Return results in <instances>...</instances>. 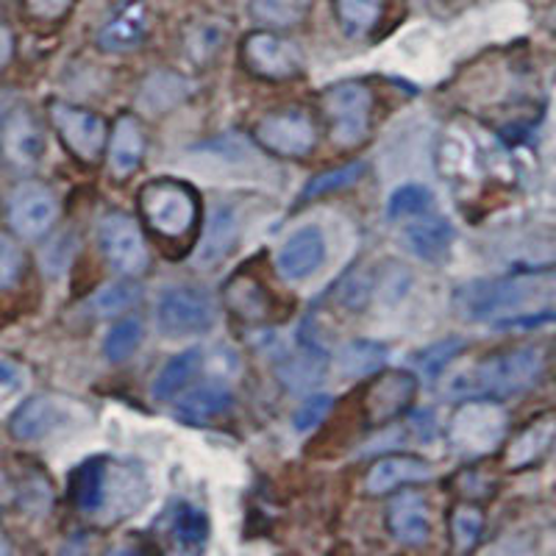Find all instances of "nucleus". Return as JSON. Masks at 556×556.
I'll use <instances>...</instances> for the list:
<instances>
[{
	"instance_id": "obj_12",
	"label": "nucleus",
	"mask_w": 556,
	"mask_h": 556,
	"mask_svg": "<svg viewBox=\"0 0 556 556\" xmlns=\"http://www.w3.org/2000/svg\"><path fill=\"white\" fill-rule=\"evenodd\" d=\"M59 217V201L45 184L23 181L9 198V223L20 237L39 240Z\"/></svg>"
},
{
	"instance_id": "obj_6",
	"label": "nucleus",
	"mask_w": 556,
	"mask_h": 556,
	"mask_svg": "<svg viewBox=\"0 0 556 556\" xmlns=\"http://www.w3.org/2000/svg\"><path fill=\"white\" fill-rule=\"evenodd\" d=\"M251 137L262 151L281 159H306L317 148L315 117L301 106L262 114L253 123Z\"/></svg>"
},
{
	"instance_id": "obj_7",
	"label": "nucleus",
	"mask_w": 556,
	"mask_h": 556,
	"mask_svg": "<svg viewBox=\"0 0 556 556\" xmlns=\"http://www.w3.org/2000/svg\"><path fill=\"white\" fill-rule=\"evenodd\" d=\"M242 67L265 81H290L301 76L304 56L290 39L278 37L273 31H253L240 45Z\"/></svg>"
},
{
	"instance_id": "obj_17",
	"label": "nucleus",
	"mask_w": 556,
	"mask_h": 556,
	"mask_svg": "<svg viewBox=\"0 0 556 556\" xmlns=\"http://www.w3.org/2000/svg\"><path fill=\"white\" fill-rule=\"evenodd\" d=\"M64 424H67V409H64L62 401L51 399V395H34L14 412L9 429H12L14 440L37 443V440H45L56 429H62Z\"/></svg>"
},
{
	"instance_id": "obj_32",
	"label": "nucleus",
	"mask_w": 556,
	"mask_h": 556,
	"mask_svg": "<svg viewBox=\"0 0 556 556\" xmlns=\"http://www.w3.org/2000/svg\"><path fill=\"white\" fill-rule=\"evenodd\" d=\"M315 0H251V14L270 28H295L312 12Z\"/></svg>"
},
{
	"instance_id": "obj_2",
	"label": "nucleus",
	"mask_w": 556,
	"mask_h": 556,
	"mask_svg": "<svg viewBox=\"0 0 556 556\" xmlns=\"http://www.w3.org/2000/svg\"><path fill=\"white\" fill-rule=\"evenodd\" d=\"M139 217L146 228L162 242L167 256H184L195 245L201 226V201L187 181L153 178L137 192Z\"/></svg>"
},
{
	"instance_id": "obj_34",
	"label": "nucleus",
	"mask_w": 556,
	"mask_h": 556,
	"mask_svg": "<svg viewBox=\"0 0 556 556\" xmlns=\"http://www.w3.org/2000/svg\"><path fill=\"white\" fill-rule=\"evenodd\" d=\"M481 534H484V513L481 506L473 501H465V504H456L454 513H451V540H454V548L459 554H468L479 545Z\"/></svg>"
},
{
	"instance_id": "obj_41",
	"label": "nucleus",
	"mask_w": 556,
	"mask_h": 556,
	"mask_svg": "<svg viewBox=\"0 0 556 556\" xmlns=\"http://www.w3.org/2000/svg\"><path fill=\"white\" fill-rule=\"evenodd\" d=\"M456 351H462V340L440 342V345H431L429 351H424V354H417L415 362H417V367L424 370V374L437 376L445 365H448L451 356H454Z\"/></svg>"
},
{
	"instance_id": "obj_38",
	"label": "nucleus",
	"mask_w": 556,
	"mask_h": 556,
	"mask_svg": "<svg viewBox=\"0 0 556 556\" xmlns=\"http://www.w3.org/2000/svg\"><path fill=\"white\" fill-rule=\"evenodd\" d=\"M26 273V253L12 237L0 231V290H9Z\"/></svg>"
},
{
	"instance_id": "obj_35",
	"label": "nucleus",
	"mask_w": 556,
	"mask_h": 556,
	"mask_svg": "<svg viewBox=\"0 0 556 556\" xmlns=\"http://www.w3.org/2000/svg\"><path fill=\"white\" fill-rule=\"evenodd\" d=\"M142 298V290H139L134 281H112V285H103L101 290L92 295V309L103 317L121 315V312H128L134 304Z\"/></svg>"
},
{
	"instance_id": "obj_23",
	"label": "nucleus",
	"mask_w": 556,
	"mask_h": 556,
	"mask_svg": "<svg viewBox=\"0 0 556 556\" xmlns=\"http://www.w3.org/2000/svg\"><path fill=\"white\" fill-rule=\"evenodd\" d=\"M167 534H170L176 551L184 554H201L208 543V518L190 501H176L167 509Z\"/></svg>"
},
{
	"instance_id": "obj_43",
	"label": "nucleus",
	"mask_w": 556,
	"mask_h": 556,
	"mask_svg": "<svg viewBox=\"0 0 556 556\" xmlns=\"http://www.w3.org/2000/svg\"><path fill=\"white\" fill-rule=\"evenodd\" d=\"M20 381H23V370L14 362L0 359V392L14 390V387H20Z\"/></svg>"
},
{
	"instance_id": "obj_24",
	"label": "nucleus",
	"mask_w": 556,
	"mask_h": 556,
	"mask_svg": "<svg viewBox=\"0 0 556 556\" xmlns=\"http://www.w3.org/2000/svg\"><path fill=\"white\" fill-rule=\"evenodd\" d=\"M404 226L406 245H409L415 256L434 262L448 253L451 240H454V228H451V223L443 215L429 212V215L415 217V220L404 223Z\"/></svg>"
},
{
	"instance_id": "obj_16",
	"label": "nucleus",
	"mask_w": 556,
	"mask_h": 556,
	"mask_svg": "<svg viewBox=\"0 0 556 556\" xmlns=\"http://www.w3.org/2000/svg\"><path fill=\"white\" fill-rule=\"evenodd\" d=\"M109 476H112V459L96 456V459L81 462L73 476H70V501L76 509L89 518H103L109 493Z\"/></svg>"
},
{
	"instance_id": "obj_39",
	"label": "nucleus",
	"mask_w": 556,
	"mask_h": 556,
	"mask_svg": "<svg viewBox=\"0 0 556 556\" xmlns=\"http://www.w3.org/2000/svg\"><path fill=\"white\" fill-rule=\"evenodd\" d=\"M374 290H376L374 278L367 276V273L351 270L345 278H342L340 287H337V298L342 301V306L356 312V309H365L370 295H374Z\"/></svg>"
},
{
	"instance_id": "obj_19",
	"label": "nucleus",
	"mask_w": 556,
	"mask_h": 556,
	"mask_svg": "<svg viewBox=\"0 0 556 556\" xmlns=\"http://www.w3.org/2000/svg\"><path fill=\"white\" fill-rule=\"evenodd\" d=\"M387 529L401 545H424L431 538L429 506L424 495L401 493L387 506Z\"/></svg>"
},
{
	"instance_id": "obj_22",
	"label": "nucleus",
	"mask_w": 556,
	"mask_h": 556,
	"mask_svg": "<svg viewBox=\"0 0 556 556\" xmlns=\"http://www.w3.org/2000/svg\"><path fill=\"white\" fill-rule=\"evenodd\" d=\"M148 12L142 3L121 9L98 34V48L106 53H128L146 42Z\"/></svg>"
},
{
	"instance_id": "obj_8",
	"label": "nucleus",
	"mask_w": 556,
	"mask_h": 556,
	"mask_svg": "<svg viewBox=\"0 0 556 556\" xmlns=\"http://www.w3.org/2000/svg\"><path fill=\"white\" fill-rule=\"evenodd\" d=\"M98 242H101V251L109 265L123 276H142L151 265V253H148L142 228L126 212H109L103 217L101 226H98Z\"/></svg>"
},
{
	"instance_id": "obj_9",
	"label": "nucleus",
	"mask_w": 556,
	"mask_h": 556,
	"mask_svg": "<svg viewBox=\"0 0 556 556\" xmlns=\"http://www.w3.org/2000/svg\"><path fill=\"white\" fill-rule=\"evenodd\" d=\"M217 309L215 301L192 287H176L159 298L156 323L162 334L167 337H192L203 334L215 326Z\"/></svg>"
},
{
	"instance_id": "obj_33",
	"label": "nucleus",
	"mask_w": 556,
	"mask_h": 556,
	"mask_svg": "<svg viewBox=\"0 0 556 556\" xmlns=\"http://www.w3.org/2000/svg\"><path fill=\"white\" fill-rule=\"evenodd\" d=\"M387 362V348L381 342L374 340H354L342 345L340 351V370L345 376H370L376 370H381Z\"/></svg>"
},
{
	"instance_id": "obj_3",
	"label": "nucleus",
	"mask_w": 556,
	"mask_h": 556,
	"mask_svg": "<svg viewBox=\"0 0 556 556\" xmlns=\"http://www.w3.org/2000/svg\"><path fill=\"white\" fill-rule=\"evenodd\" d=\"M545 374V351L540 345H520L486 356L448 379V392L456 399H493L531 390Z\"/></svg>"
},
{
	"instance_id": "obj_10",
	"label": "nucleus",
	"mask_w": 556,
	"mask_h": 556,
	"mask_svg": "<svg viewBox=\"0 0 556 556\" xmlns=\"http://www.w3.org/2000/svg\"><path fill=\"white\" fill-rule=\"evenodd\" d=\"M51 123L64 148L78 162H84V165H98L101 162L109 139V128L103 117H98L96 112H87V109L56 101L51 103Z\"/></svg>"
},
{
	"instance_id": "obj_21",
	"label": "nucleus",
	"mask_w": 556,
	"mask_h": 556,
	"mask_svg": "<svg viewBox=\"0 0 556 556\" xmlns=\"http://www.w3.org/2000/svg\"><path fill=\"white\" fill-rule=\"evenodd\" d=\"M142 156H146V131L134 114H123L109 137V167L117 178H128L142 165Z\"/></svg>"
},
{
	"instance_id": "obj_42",
	"label": "nucleus",
	"mask_w": 556,
	"mask_h": 556,
	"mask_svg": "<svg viewBox=\"0 0 556 556\" xmlns=\"http://www.w3.org/2000/svg\"><path fill=\"white\" fill-rule=\"evenodd\" d=\"M73 3H76V0H26V9L31 17L45 20V23H48V20L64 17Z\"/></svg>"
},
{
	"instance_id": "obj_37",
	"label": "nucleus",
	"mask_w": 556,
	"mask_h": 556,
	"mask_svg": "<svg viewBox=\"0 0 556 556\" xmlns=\"http://www.w3.org/2000/svg\"><path fill=\"white\" fill-rule=\"evenodd\" d=\"M362 176H365V162H351V165H345V167H337V170L323 173V176H317L315 181L306 187L301 201H312V198H320V195H326V192L348 190V187H354Z\"/></svg>"
},
{
	"instance_id": "obj_4",
	"label": "nucleus",
	"mask_w": 556,
	"mask_h": 556,
	"mask_svg": "<svg viewBox=\"0 0 556 556\" xmlns=\"http://www.w3.org/2000/svg\"><path fill=\"white\" fill-rule=\"evenodd\" d=\"M374 109V89L362 81L331 84L329 89L320 92V112L326 117V126H329L331 142L337 148H345V151L362 146L370 137Z\"/></svg>"
},
{
	"instance_id": "obj_26",
	"label": "nucleus",
	"mask_w": 556,
	"mask_h": 556,
	"mask_svg": "<svg viewBox=\"0 0 556 556\" xmlns=\"http://www.w3.org/2000/svg\"><path fill=\"white\" fill-rule=\"evenodd\" d=\"M228 406H231V390L220 384V381H208V384L195 387V390L187 392L178 401V417H181L184 424L203 426L220 417Z\"/></svg>"
},
{
	"instance_id": "obj_44",
	"label": "nucleus",
	"mask_w": 556,
	"mask_h": 556,
	"mask_svg": "<svg viewBox=\"0 0 556 556\" xmlns=\"http://www.w3.org/2000/svg\"><path fill=\"white\" fill-rule=\"evenodd\" d=\"M12 53H14V37L7 26H0V70L7 67L12 62Z\"/></svg>"
},
{
	"instance_id": "obj_40",
	"label": "nucleus",
	"mask_w": 556,
	"mask_h": 556,
	"mask_svg": "<svg viewBox=\"0 0 556 556\" xmlns=\"http://www.w3.org/2000/svg\"><path fill=\"white\" fill-rule=\"evenodd\" d=\"M331 406H334V399H331V395H326V392H320V395H309L304 404L298 406L295 415H292V426H295L298 431L315 429V426H320L323 420H326V415L331 412Z\"/></svg>"
},
{
	"instance_id": "obj_20",
	"label": "nucleus",
	"mask_w": 556,
	"mask_h": 556,
	"mask_svg": "<svg viewBox=\"0 0 556 556\" xmlns=\"http://www.w3.org/2000/svg\"><path fill=\"white\" fill-rule=\"evenodd\" d=\"M556 443V415L534 417L518 437H515L504 454V465L509 470H526L538 465L551 445Z\"/></svg>"
},
{
	"instance_id": "obj_29",
	"label": "nucleus",
	"mask_w": 556,
	"mask_h": 556,
	"mask_svg": "<svg viewBox=\"0 0 556 556\" xmlns=\"http://www.w3.org/2000/svg\"><path fill=\"white\" fill-rule=\"evenodd\" d=\"M237 237H240V223H237L235 212L228 206L217 208L215 217H212V223H208L206 228V240H203V248H201V265H217V262H223L231 253V248H235Z\"/></svg>"
},
{
	"instance_id": "obj_28",
	"label": "nucleus",
	"mask_w": 556,
	"mask_h": 556,
	"mask_svg": "<svg viewBox=\"0 0 556 556\" xmlns=\"http://www.w3.org/2000/svg\"><path fill=\"white\" fill-rule=\"evenodd\" d=\"M187 87L190 84L184 81L181 76H176V73H153L142 84V92H139L137 101L148 114H165L187 98Z\"/></svg>"
},
{
	"instance_id": "obj_5",
	"label": "nucleus",
	"mask_w": 556,
	"mask_h": 556,
	"mask_svg": "<svg viewBox=\"0 0 556 556\" xmlns=\"http://www.w3.org/2000/svg\"><path fill=\"white\" fill-rule=\"evenodd\" d=\"M504 406L493 399H468L451 415L448 440L456 454L462 456H484L493 454L506 437Z\"/></svg>"
},
{
	"instance_id": "obj_15",
	"label": "nucleus",
	"mask_w": 556,
	"mask_h": 556,
	"mask_svg": "<svg viewBox=\"0 0 556 556\" xmlns=\"http://www.w3.org/2000/svg\"><path fill=\"white\" fill-rule=\"evenodd\" d=\"M3 153L17 170H34L42 162L45 134L39 128L37 117L26 109H17L7 117L3 126Z\"/></svg>"
},
{
	"instance_id": "obj_11",
	"label": "nucleus",
	"mask_w": 556,
	"mask_h": 556,
	"mask_svg": "<svg viewBox=\"0 0 556 556\" xmlns=\"http://www.w3.org/2000/svg\"><path fill=\"white\" fill-rule=\"evenodd\" d=\"M417 395V379L406 370H384L362 390V420L370 429L392 424L404 415Z\"/></svg>"
},
{
	"instance_id": "obj_31",
	"label": "nucleus",
	"mask_w": 556,
	"mask_h": 556,
	"mask_svg": "<svg viewBox=\"0 0 556 556\" xmlns=\"http://www.w3.org/2000/svg\"><path fill=\"white\" fill-rule=\"evenodd\" d=\"M429 212H434V195L424 184H404L387 201V220L390 223H409Z\"/></svg>"
},
{
	"instance_id": "obj_36",
	"label": "nucleus",
	"mask_w": 556,
	"mask_h": 556,
	"mask_svg": "<svg viewBox=\"0 0 556 556\" xmlns=\"http://www.w3.org/2000/svg\"><path fill=\"white\" fill-rule=\"evenodd\" d=\"M142 345V323L137 317H123L112 331H109L103 351H106L109 362H126L134 356V351Z\"/></svg>"
},
{
	"instance_id": "obj_18",
	"label": "nucleus",
	"mask_w": 556,
	"mask_h": 556,
	"mask_svg": "<svg viewBox=\"0 0 556 556\" xmlns=\"http://www.w3.org/2000/svg\"><path fill=\"white\" fill-rule=\"evenodd\" d=\"M434 476L431 465L426 459L406 454H392L381 456L374 462V468L367 470L365 476V493L367 495H387L392 490L406 484H417V481H429Z\"/></svg>"
},
{
	"instance_id": "obj_45",
	"label": "nucleus",
	"mask_w": 556,
	"mask_h": 556,
	"mask_svg": "<svg viewBox=\"0 0 556 556\" xmlns=\"http://www.w3.org/2000/svg\"><path fill=\"white\" fill-rule=\"evenodd\" d=\"M7 98H0V139H3V126H7Z\"/></svg>"
},
{
	"instance_id": "obj_30",
	"label": "nucleus",
	"mask_w": 556,
	"mask_h": 556,
	"mask_svg": "<svg viewBox=\"0 0 556 556\" xmlns=\"http://www.w3.org/2000/svg\"><path fill=\"white\" fill-rule=\"evenodd\" d=\"M334 14L342 31L351 37H367L381 23L384 0H334Z\"/></svg>"
},
{
	"instance_id": "obj_25",
	"label": "nucleus",
	"mask_w": 556,
	"mask_h": 556,
	"mask_svg": "<svg viewBox=\"0 0 556 556\" xmlns=\"http://www.w3.org/2000/svg\"><path fill=\"white\" fill-rule=\"evenodd\" d=\"M326 365H329V356L317 342L301 340L298 351L292 356H287L281 365H278V376L292 390H306V387L317 384L326 374Z\"/></svg>"
},
{
	"instance_id": "obj_13",
	"label": "nucleus",
	"mask_w": 556,
	"mask_h": 556,
	"mask_svg": "<svg viewBox=\"0 0 556 556\" xmlns=\"http://www.w3.org/2000/svg\"><path fill=\"white\" fill-rule=\"evenodd\" d=\"M326 262V237L317 226L298 228L295 235L281 245L276 256V270L285 281H306Z\"/></svg>"
},
{
	"instance_id": "obj_27",
	"label": "nucleus",
	"mask_w": 556,
	"mask_h": 556,
	"mask_svg": "<svg viewBox=\"0 0 556 556\" xmlns=\"http://www.w3.org/2000/svg\"><path fill=\"white\" fill-rule=\"evenodd\" d=\"M203 365V351L201 348H190V351H181V354L173 356L162 370H159L156 381H153V399L156 401H173L176 395H181L184 387L195 379V374Z\"/></svg>"
},
{
	"instance_id": "obj_1",
	"label": "nucleus",
	"mask_w": 556,
	"mask_h": 556,
	"mask_svg": "<svg viewBox=\"0 0 556 556\" xmlns=\"http://www.w3.org/2000/svg\"><path fill=\"white\" fill-rule=\"evenodd\" d=\"M556 301V276L548 273H520L506 278H479L462 285L454 306L465 320L473 323H520L526 317H551Z\"/></svg>"
},
{
	"instance_id": "obj_14",
	"label": "nucleus",
	"mask_w": 556,
	"mask_h": 556,
	"mask_svg": "<svg viewBox=\"0 0 556 556\" xmlns=\"http://www.w3.org/2000/svg\"><path fill=\"white\" fill-rule=\"evenodd\" d=\"M223 301L237 320L251 323V326L270 323L273 312H276V301L267 292V287L248 270H237L228 278L226 287H223Z\"/></svg>"
}]
</instances>
